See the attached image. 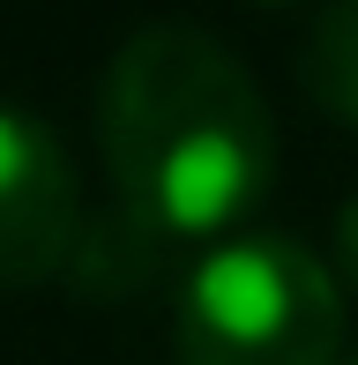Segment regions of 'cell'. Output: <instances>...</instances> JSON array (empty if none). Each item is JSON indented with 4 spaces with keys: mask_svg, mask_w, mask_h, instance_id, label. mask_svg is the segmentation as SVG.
Instances as JSON below:
<instances>
[{
    "mask_svg": "<svg viewBox=\"0 0 358 365\" xmlns=\"http://www.w3.org/2000/svg\"><path fill=\"white\" fill-rule=\"evenodd\" d=\"M120 202L165 239H217L269 194L276 127L254 75L194 23H150L97 90Z\"/></svg>",
    "mask_w": 358,
    "mask_h": 365,
    "instance_id": "6da1fadb",
    "label": "cell"
},
{
    "mask_svg": "<svg viewBox=\"0 0 358 365\" xmlns=\"http://www.w3.org/2000/svg\"><path fill=\"white\" fill-rule=\"evenodd\" d=\"M344 284L284 231L224 239L179 298V365H336Z\"/></svg>",
    "mask_w": 358,
    "mask_h": 365,
    "instance_id": "7a4b0ae2",
    "label": "cell"
},
{
    "mask_svg": "<svg viewBox=\"0 0 358 365\" xmlns=\"http://www.w3.org/2000/svg\"><path fill=\"white\" fill-rule=\"evenodd\" d=\"M83 239V194L60 135L23 105H0V291H38Z\"/></svg>",
    "mask_w": 358,
    "mask_h": 365,
    "instance_id": "3957f363",
    "label": "cell"
},
{
    "mask_svg": "<svg viewBox=\"0 0 358 365\" xmlns=\"http://www.w3.org/2000/svg\"><path fill=\"white\" fill-rule=\"evenodd\" d=\"M165 231H150L127 202H112L105 217H83V239H75L68 254V276L83 298H135L157 284V269H165Z\"/></svg>",
    "mask_w": 358,
    "mask_h": 365,
    "instance_id": "277c9868",
    "label": "cell"
},
{
    "mask_svg": "<svg viewBox=\"0 0 358 365\" xmlns=\"http://www.w3.org/2000/svg\"><path fill=\"white\" fill-rule=\"evenodd\" d=\"M306 90H314L321 112H336V120L358 127V0L344 8H329L314 30H306V60H299Z\"/></svg>",
    "mask_w": 358,
    "mask_h": 365,
    "instance_id": "5b68a950",
    "label": "cell"
},
{
    "mask_svg": "<svg viewBox=\"0 0 358 365\" xmlns=\"http://www.w3.org/2000/svg\"><path fill=\"white\" fill-rule=\"evenodd\" d=\"M336 284L358 291V194L336 209Z\"/></svg>",
    "mask_w": 358,
    "mask_h": 365,
    "instance_id": "8992f818",
    "label": "cell"
},
{
    "mask_svg": "<svg viewBox=\"0 0 358 365\" xmlns=\"http://www.w3.org/2000/svg\"><path fill=\"white\" fill-rule=\"evenodd\" d=\"M336 365H358V358H336Z\"/></svg>",
    "mask_w": 358,
    "mask_h": 365,
    "instance_id": "52a82bcc",
    "label": "cell"
}]
</instances>
